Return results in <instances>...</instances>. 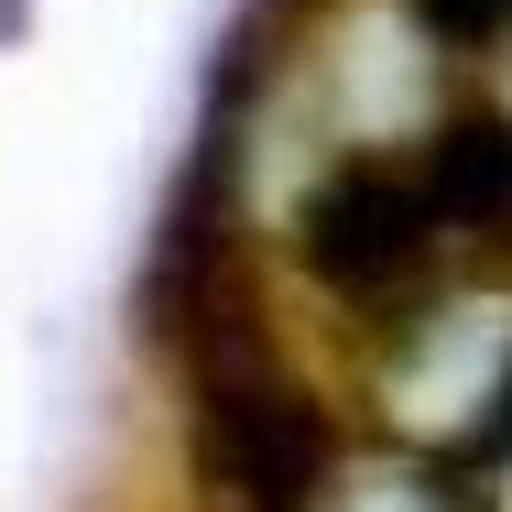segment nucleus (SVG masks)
Here are the masks:
<instances>
[{
	"mask_svg": "<svg viewBox=\"0 0 512 512\" xmlns=\"http://www.w3.org/2000/svg\"><path fill=\"white\" fill-rule=\"evenodd\" d=\"M175 360H186V393H197L186 425H197L207 491L229 512H327L338 425H327V404L284 371V349L251 327V295H229Z\"/></svg>",
	"mask_w": 512,
	"mask_h": 512,
	"instance_id": "1",
	"label": "nucleus"
},
{
	"mask_svg": "<svg viewBox=\"0 0 512 512\" xmlns=\"http://www.w3.org/2000/svg\"><path fill=\"white\" fill-rule=\"evenodd\" d=\"M295 251H306V273L338 306H360V316L404 306L414 284H425V262L447 251L436 197H425V164H393V153L327 164L306 186V207H295Z\"/></svg>",
	"mask_w": 512,
	"mask_h": 512,
	"instance_id": "2",
	"label": "nucleus"
},
{
	"mask_svg": "<svg viewBox=\"0 0 512 512\" xmlns=\"http://www.w3.org/2000/svg\"><path fill=\"white\" fill-rule=\"evenodd\" d=\"M414 164H425V197H436L447 240L512 251V109H447Z\"/></svg>",
	"mask_w": 512,
	"mask_h": 512,
	"instance_id": "3",
	"label": "nucleus"
},
{
	"mask_svg": "<svg viewBox=\"0 0 512 512\" xmlns=\"http://www.w3.org/2000/svg\"><path fill=\"white\" fill-rule=\"evenodd\" d=\"M414 22L436 44H502L512 33V0H414Z\"/></svg>",
	"mask_w": 512,
	"mask_h": 512,
	"instance_id": "4",
	"label": "nucleus"
}]
</instances>
